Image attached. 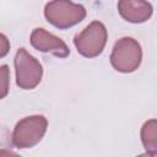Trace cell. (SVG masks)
I'll return each mask as SVG.
<instances>
[{"label": "cell", "instance_id": "8992f818", "mask_svg": "<svg viewBox=\"0 0 157 157\" xmlns=\"http://www.w3.org/2000/svg\"><path fill=\"white\" fill-rule=\"evenodd\" d=\"M29 42L36 50L50 53L58 58H66L70 54V49L66 43L44 28H34L31 33Z\"/></svg>", "mask_w": 157, "mask_h": 157}, {"label": "cell", "instance_id": "30bf717a", "mask_svg": "<svg viewBox=\"0 0 157 157\" xmlns=\"http://www.w3.org/2000/svg\"><path fill=\"white\" fill-rule=\"evenodd\" d=\"M10 52V42L6 36L0 33V58H4Z\"/></svg>", "mask_w": 157, "mask_h": 157}, {"label": "cell", "instance_id": "277c9868", "mask_svg": "<svg viewBox=\"0 0 157 157\" xmlns=\"http://www.w3.org/2000/svg\"><path fill=\"white\" fill-rule=\"evenodd\" d=\"M107 38L108 33L105 26L99 21H93L82 32L75 36L74 44L82 56L96 58L102 54Z\"/></svg>", "mask_w": 157, "mask_h": 157}, {"label": "cell", "instance_id": "7a4b0ae2", "mask_svg": "<svg viewBox=\"0 0 157 157\" xmlns=\"http://www.w3.org/2000/svg\"><path fill=\"white\" fill-rule=\"evenodd\" d=\"M142 49L140 43L131 37H123L118 39L110 54L112 66L124 74L134 72L141 64Z\"/></svg>", "mask_w": 157, "mask_h": 157}, {"label": "cell", "instance_id": "52a82bcc", "mask_svg": "<svg viewBox=\"0 0 157 157\" xmlns=\"http://www.w3.org/2000/svg\"><path fill=\"white\" fill-rule=\"evenodd\" d=\"M118 11L125 21L142 23L152 16L153 7L147 0H119Z\"/></svg>", "mask_w": 157, "mask_h": 157}, {"label": "cell", "instance_id": "3957f363", "mask_svg": "<svg viewBox=\"0 0 157 157\" xmlns=\"http://www.w3.org/2000/svg\"><path fill=\"white\" fill-rule=\"evenodd\" d=\"M48 121L44 115H31L21 119L12 131V144L17 148L36 146L47 131Z\"/></svg>", "mask_w": 157, "mask_h": 157}, {"label": "cell", "instance_id": "9c48e42d", "mask_svg": "<svg viewBox=\"0 0 157 157\" xmlns=\"http://www.w3.org/2000/svg\"><path fill=\"white\" fill-rule=\"evenodd\" d=\"M10 88V69L7 65L0 66V99L5 98Z\"/></svg>", "mask_w": 157, "mask_h": 157}, {"label": "cell", "instance_id": "5b68a950", "mask_svg": "<svg viewBox=\"0 0 157 157\" xmlns=\"http://www.w3.org/2000/svg\"><path fill=\"white\" fill-rule=\"evenodd\" d=\"M16 69V85L22 90L36 88L43 75V67L40 63L31 55L25 48H20L15 56Z\"/></svg>", "mask_w": 157, "mask_h": 157}, {"label": "cell", "instance_id": "6da1fadb", "mask_svg": "<svg viewBox=\"0 0 157 157\" xmlns=\"http://www.w3.org/2000/svg\"><path fill=\"white\" fill-rule=\"evenodd\" d=\"M45 20L59 29L70 28L86 17V9L71 0H52L44 7Z\"/></svg>", "mask_w": 157, "mask_h": 157}, {"label": "cell", "instance_id": "ba28073f", "mask_svg": "<svg viewBox=\"0 0 157 157\" xmlns=\"http://www.w3.org/2000/svg\"><path fill=\"white\" fill-rule=\"evenodd\" d=\"M141 141L150 156L157 153V123L156 119L147 120L141 128Z\"/></svg>", "mask_w": 157, "mask_h": 157}]
</instances>
